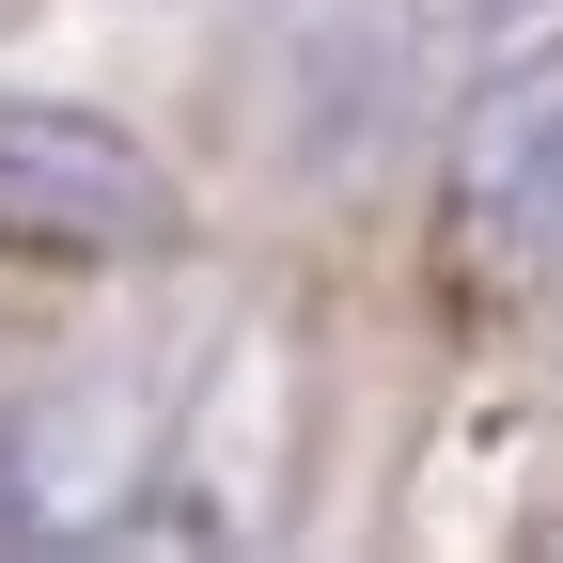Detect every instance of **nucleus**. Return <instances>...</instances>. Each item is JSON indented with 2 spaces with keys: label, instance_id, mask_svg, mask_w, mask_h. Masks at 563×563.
Returning <instances> with one entry per match:
<instances>
[{
  "label": "nucleus",
  "instance_id": "f03ea898",
  "mask_svg": "<svg viewBox=\"0 0 563 563\" xmlns=\"http://www.w3.org/2000/svg\"><path fill=\"white\" fill-rule=\"evenodd\" d=\"M454 203H470V235L501 251V266H548L563 282V79H532V95H501V110L470 125Z\"/></svg>",
  "mask_w": 563,
  "mask_h": 563
},
{
  "label": "nucleus",
  "instance_id": "f257e3e1",
  "mask_svg": "<svg viewBox=\"0 0 563 563\" xmlns=\"http://www.w3.org/2000/svg\"><path fill=\"white\" fill-rule=\"evenodd\" d=\"M188 220L173 173L141 157L110 110H63V95H0V251H157Z\"/></svg>",
  "mask_w": 563,
  "mask_h": 563
}]
</instances>
